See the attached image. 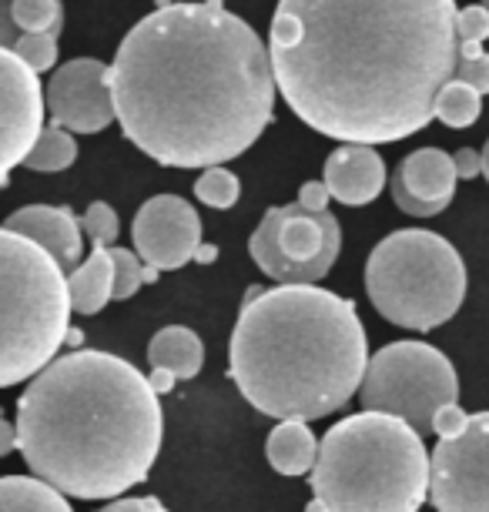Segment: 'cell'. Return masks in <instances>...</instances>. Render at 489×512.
Returning <instances> with one entry per match:
<instances>
[{"label":"cell","mask_w":489,"mask_h":512,"mask_svg":"<svg viewBox=\"0 0 489 512\" xmlns=\"http://www.w3.org/2000/svg\"><path fill=\"white\" fill-rule=\"evenodd\" d=\"M4 185H7V181H0V188H4Z\"/></svg>","instance_id":"cell-40"},{"label":"cell","mask_w":489,"mask_h":512,"mask_svg":"<svg viewBox=\"0 0 489 512\" xmlns=\"http://www.w3.org/2000/svg\"><path fill=\"white\" fill-rule=\"evenodd\" d=\"M342 251V225L325 211H309L299 201L268 208L248 238V255L272 282L312 285L332 272Z\"/></svg>","instance_id":"cell-9"},{"label":"cell","mask_w":489,"mask_h":512,"mask_svg":"<svg viewBox=\"0 0 489 512\" xmlns=\"http://www.w3.org/2000/svg\"><path fill=\"white\" fill-rule=\"evenodd\" d=\"M449 158H453L456 178H479V171H483L479 151H473V148H459L456 154H449Z\"/></svg>","instance_id":"cell-33"},{"label":"cell","mask_w":489,"mask_h":512,"mask_svg":"<svg viewBox=\"0 0 489 512\" xmlns=\"http://www.w3.org/2000/svg\"><path fill=\"white\" fill-rule=\"evenodd\" d=\"M148 362L151 369H165L178 382L195 379L205 365V345L201 338L185 325H168L148 342Z\"/></svg>","instance_id":"cell-18"},{"label":"cell","mask_w":489,"mask_h":512,"mask_svg":"<svg viewBox=\"0 0 489 512\" xmlns=\"http://www.w3.org/2000/svg\"><path fill=\"white\" fill-rule=\"evenodd\" d=\"M238 195H242V185H238V178L228 168H222V164L205 168L195 181V198L208 208H218V211L235 208Z\"/></svg>","instance_id":"cell-24"},{"label":"cell","mask_w":489,"mask_h":512,"mask_svg":"<svg viewBox=\"0 0 489 512\" xmlns=\"http://www.w3.org/2000/svg\"><path fill=\"white\" fill-rule=\"evenodd\" d=\"M366 292L386 322L409 332H433L463 305L466 265L443 235L402 228L372 248Z\"/></svg>","instance_id":"cell-7"},{"label":"cell","mask_w":489,"mask_h":512,"mask_svg":"<svg viewBox=\"0 0 489 512\" xmlns=\"http://www.w3.org/2000/svg\"><path fill=\"white\" fill-rule=\"evenodd\" d=\"M11 4V21L21 34H57L64 27V4L61 0H7Z\"/></svg>","instance_id":"cell-23"},{"label":"cell","mask_w":489,"mask_h":512,"mask_svg":"<svg viewBox=\"0 0 489 512\" xmlns=\"http://www.w3.org/2000/svg\"><path fill=\"white\" fill-rule=\"evenodd\" d=\"M114 121L165 168L245 154L275 114L268 47L222 0L165 4L124 34L108 67Z\"/></svg>","instance_id":"cell-2"},{"label":"cell","mask_w":489,"mask_h":512,"mask_svg":"<svg viewBox=\"0 0 489 512\" xmlns=\"http://www.w3.org/2000/svg\"><path fill=\"white\" fill-rule=\"evenodd\" d=\"M17 37H21V31H17V24L11 21V4L0 0V47H14Z\"/></svg>","instance_id":"cell-34"},{"label":"cell","mask_w":489,"mask_h":512,"mask_svg":"<svg viewBox=\"0 0 489 512\" xmlns=\"http://www.w3.org/2000/svg\"><path fill=\"white\" fill-rule=\"evenodd\" d=\"M71 335L67 275L54 255L0 225V389L27 382Z\"/></svg>","instance_id":"cell-6"},{"label":"cell","mask_w":489,"mask_h":512,"mask_svg":"<svg viewBox=\"0 0 489 512\" xmlns=\"http://www.w3.org/2000/svg\"><path fill=\"white\" fill-rule=\"evenodd\" d=\"M0 512H74L64 492L47 486L37 476L0 479Z\"/></svg>","instance_id":"cell-20"},{"label":"cell","mask_w":489,"mask_h":512,"mask_svg":"<svg viewBox=\"0 0 489 512\" xmlns=\"http://www.w3.org/2000/svg\"><path fill=\"white\" fill-rule=\"evenodd\" d=\"M469 422V412L459 402H446L443 409H436L433 415V432L439 439H453L456 432H463V425Z\"/></svg>","instance_id":"cell-30"},{"label":"cell","mask_w":489,"mask_h":512,"mask_svg":"<svg viewBox=\"0 0 489 512\" xmlns=\"http://www.w3.org/2000/svg\"><path fill=\"white\" fill-rule=\"evenodd\" d=\"M456 168L443 148H419L392 175V201L412 218H433L456 195Z\"/></svg>","instance_id":"cell-14"},{"label":"cell","mask_w":489,"mask_h":512,"mask_svg":"<svg viewBox=\"0 0 489 512\" xmlns=\"http://www.w3.org/2000/svg\"><path fill=\"white\" fill-rule=\"evenodd\" d=\"M315 449H319V439L312 436L309 422L299 419H282L265 442V456L282 476H305L315 462Z\"/></svg>","instance_id":"cell-19"},{"label":"cell","mask_w":489,"mask_h":512,"mask_svg":"<svg viewBox=\"0 0 489 512\" xmlns=\"http://www.w3.org/2000/svg\"><path fill=\"white\" fill-rule=\"evenodd\" d=\"M67 302L78 315H98L111 302V251L94 245L84 265H74L67 275Z\"/></svg>","instance_id":"cell-17"},{"label":"cell","mask_w":489,"mask_h":512,"mask_svg":"<svg viewBox=\"0 0 489 512\" xmlns=\"http://www.w3.org/2000/svg\"><path fill=\"white\" fill-rule=\"evenodd\" d=\"M453 77H456V81L469 84L476 94H489V54H483V51L456 54Z\"/></svg>","instance_id":"cell-28"},{"label":"cell","mask_w":489,"mask_h":512,"mask_svg":"<svg viewBox=\"0 0 489 512\" xmlns=\"http://www.w3.org/2000/svg\"><path fill=\"white\" fill-rule=\"evenodd\" d=\"M456 54V0H278L268 31L275 91L342 144L423 131Z\"/></svg>","instance_id":"cell-1"},{"label":"cell","mask_w":489,"mask_h":512,"mask_svg":"<svg viewBox=\"0 0 489 512\" xmlns=\"http://www.w3.org/2000/svg\"><path fill=\"white\" fill-rule=\"evenodd\" d=\"M14 425L27 469L78 499L124 496L145 482L165 439L148 375L98 349L54 355L24 389Z\"/></svg>","instance_id":"cell-3"},{"label":"cell","mask_w":489,"mask_h":512,"mask_svg":"<svg viewBox=\"0 0 489 512\" xmlns=\"http://www.w3.org/2000/svg\"><path fill=\"white\" fill-rule=\"evenodd\" d=\"M479 114H483V94H476L456 77H449L433 101V118L443 121L446 128H469V124H476Z\"/></svg>","instance_id":"cell-22"},{"label":"cell","mask_w":489,"mask_h":512,"mask_svg":"<svg viewBox=\"0 0 489 512\" xmlns=\"http://www.w3.org/2000/svg\"><path fill=\"white\" fill-rule=\"evenodd\" d=\"M44 108L51 111L57 128L71 134H98L114 121L108 64L98 57H78L57 67L47 81Z\"/></svg>","instance_id":"cell-11"},{"label":"cell","mask_w":489,"mask_h":512,"mask_svg":"<svg viewBox=\"0 0 489 512\" xmlns=\"http://www.w3.org/2000/svg\"><path fill=\"white\" fill-rule=\"evenodd\" d=\"M11 51L21 57L34 74H44L57 64V34H21Z\"/></svg>","instance_id":"cell-26"},{"label":"cell","mask_w":489,"mask_h":512,"mask_svg":"<svg viewBox=\"0 0 489 512\" xmlns=\"http://www.w3.org/2000/svg\"><path fill=\"white\" fill-rule=\"evenodd\" d=\"M14 449H17V425L0 415V459L11 456Z\"/></svg>","instance_id":"cell-35"},{"label":"cell","mask_w":489,"mask_h":512,"mask_svg":"<svg viewBox=\"0 0 489 512\" xmlns=\"http://www.w3.org/2000/svg\"><path fill=\"white\" fill-rule=\"evenodd\" d=\"M369 362L356 302L319 285L245 298L228 342V375L262 415L315 422L345 409Z\"/></svg>","instance_id":"cell-4"},{"label":"cell","mask_w":489,"mask_h":512,"mask_svg":"<svg viewBox=\"0 0 489 512\" xmlns=\"http://www.w3.org/2000/svg\"><path fill=\"white\" fill-rule=\"evenodd\" d=\"M479 4H483V7H486V11H489V0H479Z\"/></svg>","instance_id":"cell-39"},{"label":"cell","mask_w":489,"mask_h":512,"mask_svg":"<svg viewBox=\"0 0 489 512\" xmlns=\"http://www.w3.org/2000/svg\"><path fill=\"white\" fill-rule=\"evenodd\" d=\"M215 258H218V248H215V245H198V248H195V258H191V262L208 265V262H215Z\"/></svg>","instance_id":"cell-37"},{"label":"cell","mask_w":489,"mask_h":512,"mask_svg":"<svg viewBox=\"0 0 489 512\" xmlns=\"http://www.w3.org/2000/svg\"><path fill=\"white\" fill-rule=\"evenodd\" d=\"M44 128V88L11 47H0V181H7Z\"/></svg>","instance_id":"cell-13"},{"label":"cell","mask_w":489,"mask_h":512,"mask_svg":"<svg viewBox=\"0 0 489 512\" xmlns=\"http://www.w3.org/2000/svg\"><path fill=\"white\" fill-rule=\"evenodd\" d=\"M7 231H17V235L31 238L34 245H41L47 255L57 258L61 268H74L81 258V221L71 215L67 208H54V205H31L14 211L11 218L4 221Z\"/></svg>","instance_id":"cell-16"},{"label":"cell","mask_w":489,"mask_h":512,"mask_svg":"<svg viewBox=\"0 0 489 512\" xmlns=\"http://www.w3.org/2000/svg\"><path fill=\"white\" fill-rule=\"evenodd\" d=\"M175 375H171V372H165V369H151L148 372V385H151V389H155L158 395H168L171 389H175Z\"/></svg>","instance_id":"cell-36"},{"label":"cell","mask_w":489,"mask_h":512,"mask_svg":"<svg viewBox=\"0 0 489 512\" xmlns=\"http://www.w3.org/2000/svg\"><path fill=\"white\" fill-rule=\"evenodd\" d=\"M322 185L329 188L332 201L349 208L372 205L386 188V164L372 144H342L325 161Z\"/></svg>","instance_id":"cell-15"},{"label":"cell","mask_w":489,"mask_h":512,"mask_svg":"<svg viewBox=\"0 0 489 512\" xmlns=\"http://www.w3.org/2000/svg\"><path fill=\"white\" fill-rule=\"evenodd\" d=\"M329 188L322 185V181H305V185L299 188V205L302 208H309V211H325L329 208Z\"/></svg>","instance_id":"cell-32"},{"label":"cell","mask_w":489,"mask_h":512,"mask_svg":"<svg viewBox=\"0 0 489 512\" xmlns=\"http://www.w3.org/2000/svg\"><path fill=\"white\" fill-rule=\"evenodd\" d=\"M479 161H483V171H479V175H483V178L489 181V138H486V144H483V151H479Z\"/></svg>","instance_id":"cell-38"},{"label":"cell","mask_w":489,"mask_h":512,"mask_svg":"<svg viewBox=\"0 0 489 512\" xmlns=\"http://www.w3.org/2000/svg\"><path fill=\"white\" fill-rule=\"evenodd\" d=\"M74 161H78V144H74L71 131L51 124V128H41V134L34 138L31 151H27V158L21 164L31 171H44V175H51V171L71 168Z\"/></svg>","instance_id":"cell-21"},{"label":"cell","mask_w":489,"mask_h":512,"mask_svg":"<svg viewBox=\"0 0 489 512\" xmlns=\"http://www.w3.org/2000/svg\"><path fill=\"white\" fill-rule=\"evenodd\" d=\"M134 248L148 268L178 272L195 258L201 245V218L191 201L178 195H155L138 208L131 225Z\"/></svg>","instance_id":"cell-12"},{"label":"cell","mask_w":489,"mask_h":512,"mask_svg":"<svg viewBox=\"0 0 489 512\" xmlns=\"http://www.w3.org/2000/svg\"><path fill=\"white\" fill-rule=\"evenodd\" d=\"M141 272H145V265H141V258L134 255V251L114 248L111 251V298L124 302V298H131L138 292V288L145 285Z\"/></svg>","instance_id":"cell-25"},{"label":"cell","mask_w":489,"mask_h":512,"mask_svg":"<svg viewBox=\"0 0 489 512\" xmlns=\"http://www.w3.org/2000/svg\"><path fill=\"white\" fill-rule=\"evenodd\" d=\"M81 228L94 245H108V241L118 238V215H114V208L108 201H94V205L84 211Z\"/></svg>","instance_id":"cell-27"},{"label":"cell","mask_w":489,"mask_h":512,"mask_svg":"<svg viewBox=\"0 0 489 512\" xmlns=\"http://www.w3.org/2000/svg\"><path fill=\"white\" fill-rule=\"evenodd\" d=\"M356 395L362 409L396 415L426 439L436 409L459 402V379L453 362L433 345L392 342L366 362Z\"/></svg>","instance_id":"cell-8"},{"label":"cell","mask_w":489,"mask_h":512,"mask_svg":"<svg viewBox=\"0 0 489 512\" xmlns=\"http://www.w3.org/2000/svg\"><path fill=\"white\" fill-rule=\"evenodd\" d=\"M429 502L436 512H489V412L469 415L463 432L436 442Z\"/></svg>","instance_id":"cell-10"},{"label":"cell","mask_w":489,"mask_h":512,"mask_svg":"<svg viewBox=\"0 0 489 512\" xmlns=\"http://www.w3.org/2000/svg\"><path fill=\"white\" fill-rule=\"evenodd\" d=\"M98 512H168L155 496H131V499H111Z\"/></svg>","instance_id":"cell-31"},{"label":"cell","mask_w":489,"mask_h":512,"mask_svg":"<svg viewBox=\"0 0 489 512\" xmlns=\"http://www.w3.org/2000/svg\"><path fill=\"white\" fill-rule=\"evenodd\" d=\"M312 492L322 512H419L429 499V452L409 422L362 409L319 439Z\"/></svg>","instance_id":"cell-5"},{"label":"cell","mask_w":489,"mask_h":512,"mask_svg":"<svg viewBox=\"0 0 489 512\" xmlns=\"http://www.w3.org/2000/svg\"><path fill=\"white\" fill-rule=\"evenodd\" d=\"M456 41H489V11L483 4L456 7Z\"/></svg>","instance_id":"cell-29"}]
</instances>
